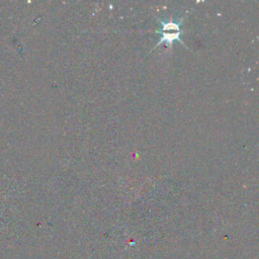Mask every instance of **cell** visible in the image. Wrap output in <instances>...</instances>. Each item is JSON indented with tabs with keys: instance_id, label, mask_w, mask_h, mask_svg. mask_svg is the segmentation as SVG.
Segmentation results:
<instances>
[{
	"instance_id": "1",
	"label": "cell",
	"mask_w": 259,
	"mask_h": 259,
	"mask_svg": "<svg viewBox=\"0 0 259 259\" xmlns=\"http://www.w3.org/2000/svg\"><path fill=\"white\" fill-rule=\"evenodd\" d=\"M161 28L160 30H158L157 33L161 34V38L158 45H160L161 42H167L168 45H172V42L174 40H180V34H181V30H180V25L179 22H164L161 21ZM181 41V40H180Z\"/></svg>"
}]
</instances>
